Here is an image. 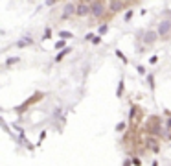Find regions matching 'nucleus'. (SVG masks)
I'll return each mask as SVG.
<instances>
[{
	"label": "nucleus",
	"instance_id": "nucleus-1",
	"mask_svg": "<svg viewBox=\"0 0 171 166\" xmlns=\"http://www.w3.org/2000/svg\"><path fill=\"white\" fill-rule=\"evenodd\" d=\"M145 129H147L149 135H155V137H160V138H162L164 131H162V120H160V116H156V115H151V116H149L147 122H145Z\"/></svg>",
	"mask_w": 171,
	"mask_h": 166
},
{
	"label": "nucleus",
	"instance_id": "nucleus-2",
	"mask_svg": "<svg viewBox=\"0 0 171 166\" xmlns=\"http://www.w3.org/2000/svg\"><path fill=\"white\" fill-rule=\"evenodd\" d=\"M105 11H107V0H92V11H90L92 19L101 20L105 17Z\"/></svg>",
	"mask_w": 171,
	"mask_h": 166
},
{
	"label": "nucleus",
	"instance_id": "nucleus-3",
	"mask_svg": "<svg viewBox=\"0 0 171 166\" xmlns=\"http://www.w3.org/2000/svg\"><path fill=\"white\" fill-rule=\"evenodd\" d=\"M90 11H92V2L90 0H79L77 2V15L76 17H88L90 15Z\"/></svg>",
	"mask_w": 171,
	"mask_h": 166
},
{
	"label": "nucleus",
	"instance_id": "nucleus-4",
	"mask_svg": "<svg viewBox=\"0 0 171 166\" xmlns=\"http://www.w3.org/2000/svg\"><path fill=\"white\" fill-rule=\"evenodd\" d=\"M158 140H160V137H155V135H149V133H147V137H145V148L149 151H153V153H158Z\"/></svg>",
	"mask_w": 171,
	"mask_h": 166
},
{
	"label": "nucleus",
	"instance_id": "nucleus-5",
	"mask_svg": "<svg viewBox=\"0 0 171 166\" xmlns=\"http://www.w3.org/2000/svg\"><path fill=\"white\" fill-rule=\"evenodd\" d=\"M77 15V4H66L65 6V11H63L61 19H70V17H76Z\"/></svg>",
	"mask_w": 171,
	"mask_h": 166
},
{
	"label": "nucleus",
	"instance_id": "nucleus-6",
	"mask_svg": "<svg viewBox=\"0 0 171 166\" xmlns=\"http://www.w3.org/2000/svg\"><path fill=\"white\" fill-rule=\"evenodd\" d=\"M125 7V2L123 0H111V13H109V17H112V15H116L118 11H122Z\"/></svg>",
	"mask_w": 171,
	"mask_h": 166
},
{
	"label": "nucleus",
	"instance_id": "nucleus-7",
	"mask_svg": "<svg viewBox=\"0 0 171 166\" xmlns=\"http://www.w3.org/2000/svg\"><path fill=\"white\" fill-rule=\"evenodd\" d=\"M169 30H171V20H162V22H160V24H158V35L160 37H166L167 35V33H169Z\"/></svg>",
	"mask_w": 171,
	"mask_h": 166
},
{
	"label": "nucleus",
	"instance_id": "nucleus-8",
	"mask_svg": "<svg viewBox=\"0 0 171 166\" xmlns=\"http://www.w3.org/2000/svg\"><path fill=\"white\" fill-rule=\"evenodd\" d=\"M158 37H160V35H158V31H147L145 35H144V42H145V44H153Z\"/></svg>",
	"mask_w": 171,
	"mask_h": 166
},
{
	"label": "nucleus",
	"instance_id": "nucleus-9",
	"mask_svg": "<svg viewBox=\"0 0 171 166\" xmlns=\"http://www.w3.org/2000/svg\"><path fill=\"white\" fill-rule=\"evenodd\" d=\"M28 44H33V39L26 35V37H22V39L17 42V46H18V48H22V46H28Z\"/></svg>",
	"mask_w": 171,
	"mask_h": 166
},
{
	"label": "nucleus",
	"instance_id": "nucleus-10",
	"mask_svg": "<svg viewBox=\"0 0 171 166\" xmlns=\"http://www.w3.org/2000/svg\"><path fill=\"white\" fill-rule=\"evenodd\" d=\"M59 37L61 39H72L74 33H70V31H59Z\"/></svg>",
	"mask_w": 171,
	"mask_h": 166
},
{
	"label": "nucleus",
	"instance_id": "nucleus-11",
	"mask_svg": "<svg viewBox=\"0 0 171 166\" xmlns=\"http://www.w3.org/2000/svg\"><path fill=\"white\" fill-rule=\"evenodd\" d=\"M70 50H72V48H65V50H63V52H61V54H59V55H57V57H55V61H57V63H59V61H61V59H63V57H65V55H66V54H68V52H70Z\"/></svg>",
	"mask_w": 171,
	"mask_h": 166
},
{
	"label": "nucleus",
	"instance_id": "nucleus-12",
	"mask_svg": "<svg viewBox=\"0 0 171 166\" xmlns=\"http://www.w3.org/2000/svg\"><path fill=\"white\" fill-rule=\"evenodd\" d=\"M107 30H109V26H107V24H101V26H100V30H98V33H100V35H105Z\"/></svg>",
	"mask_w": 171,
	"mask_h": 166
},
{
	"label": "nucleus",
	"instance_id": "nucleus-13",
	"mask_svg": "<svg viewBox=\"0 0 171 166\" xmlns=\"http://www.w3.org/2000/svg\"><path fill=\"white\" fill-rule=\"evenodd\" d=\"M116 55H118V57H120V59H122L123 63H127V57H125V55H123V54H122L120 50H116Z\"/></svg>",
	"mask_w": 171,
	"mask_h": 166
},
{
	"label": "nucleus",
	"instance_id": "nucleus-14",
	"mask_svg": "<svg viewBox=\"0 0 171 166\" xmlns=\"http://www.w3.org/2000/svg\"><path fill=\"white\" fill-rule=\"evenodd\" d=\"M50 37H52V30L46 28V31H44V35H42V39H50Z\"/></svg>",
	"mask_w": 171,
	"mask_h": 166
},
{
	"label": "nucleus",
	"instance_id": "nucleus-15",
	"mask_svg": "<svg viewBox=\"0 0 171 166\" xmlns=\"http://www.w3.org/2000/svg\"><path fill=\"white\" fill-rule=\"evenodd\" d=\"M127 127V124H125V122H122V124H118V126H116V131H123Z\"/></svg>",
	"mask_w": 171,
	"mask_h": 166
},
{
	"label": "nucleus",
	"instance_id": "nucleus-16",
	"mask_svg": "<svg viewBox=\"0 0 171 166\" xmlns=\"http://www.w3.org/2000/svg\"><path fill=\"white\" fill-rule=\"evenodd\" d=\"M55 48L59 50V48H65V39H61V41H57V44H55Z\"/></svg>",
	"mask_w": 171,
	"mask_h": 166
},
{
	"label": "nucleus",
	"instance_id": "nucleus-17",
	"mask_svg": "<svg viewBox=\"0 0 171 166\" xmlns=\"http://www.w3.org/2000/svg\"><path fill=\"white\" fill-rule=\"evenodd\" d=\"M100 42H101V35L98 33V37H94V39H92V44H100Z\"/></svg>",
	"mask_w": 171,
	"mask_h": 166
},
{
	"label": "nucleus",
	"instance_id": "nucleus-18",
	"mask_svg": "<svg viewBox=\"0 0 171 166\" xmlns=\"http://www.w3.org/2000/svg\"><path fill=\"white\" fill-rule=\"evenodd\" d=\"M15 63H18V57H9L7 59V65H15Z\"/></svg>",
	"mask_w": 171,
	"mask_h": 166
},
{
	"label": "nucleus",
	"instance_id": "nucleus-19",
	"mask_svg": "<svg viewBox=\"0 0 171 166\" xmlns=\"http://www.w3.org/2000/svg\"><path fill=\"white\" fill-rule=\"evenodd\" d=\"M122 92H123V80H122L120 85H118V96H122Z\"/></svg>",
	"mask_w": 171,
	"mask_h": 166
},
{
	"label": "nucleus",
	"instance_id": "nucleus-20",
	"mask_svg": "<svg viewBox=\"0 0 171 166\" xmlns=\"http://www.w3.org/2000/svg\"><path fill=\"white\" fill-rule=\"evenodd\" d=\"M131 19H133V9H129V11L125 13V20H131Z\"/></svg>",
	"mask_w": 171,
	"mask_h": 166
},
{
	"label": "nucleus",
	"instance_id": "nucleus-21",
	"mask_svg": "<svg viewBox=\"0 0 171 166\" xmlns=\"http://www.w3.org/2000/svg\"><path fill=\"white\" fill-rule=\"evenodd\" d=\"M147 81H149V85H151V89L155 87V83H153V76H151V74H149V76H147Z\"/></svg>",
	"mask_w": 171,
	"mask_h": 166
},
{
	"label": "nucleus",
	"instance_id": "nucleus-22",
	"mask_svg": "<svg viewBox=\"0 0 171 166\" xmlns=\"http://www.w3.org/2000/svg\"><path fill=\"white\" fill-rule=\"evenodd\" d=\"M136 70H138V74H145V68H144V66H136Z\"/></svg>",
	"mask_w": 171,
	"mask_h": 166
},
{
	"label": "nucleus",
	"instance_id": "nucleus-23",
	"mask_svg": "<svg viewBox=\"0 0 171 166\" xmlns=\"http://www.w3.org/2000/svg\"><path fill=\"white\" fill-rule=\"evenodd\" d=\"M156 61H158V57H156V55H153V57H151V59H149V63H151V65H155Z\"/></svg>",
	"mask_w": 171,
	"mask_h": 166
},
{
	"label": "nucleus",
	"instance_id": "nucleus-24",
	"mask_svg": "<svg viewBox=\"0 0 171 166\" xmlns=\"http://www.w3.org/2000/svg\"><path fill=\"white\" fill-rule=\"evenodd\" d=\"M85 39H87V41H92V39H94V33H88V35H85Z\"/></svg>",
	"mask_w": 171,
	"mask_h": 166
},
{
	"label": "nucleus",
	"instance_id": "nucleus-25",
	"mask_svg": "<svg viewBox=\"0 0 171 166\" xmlns=\"http://www.w3.org/2000/svg\"><path fill=\"white\" fill-rule=\"evenodd\" d=\"M55 2H57V0H46V6H53Z\"/></svg>",
	"mask_w": 171,
	"mask_h": 166
}]
</instances>
